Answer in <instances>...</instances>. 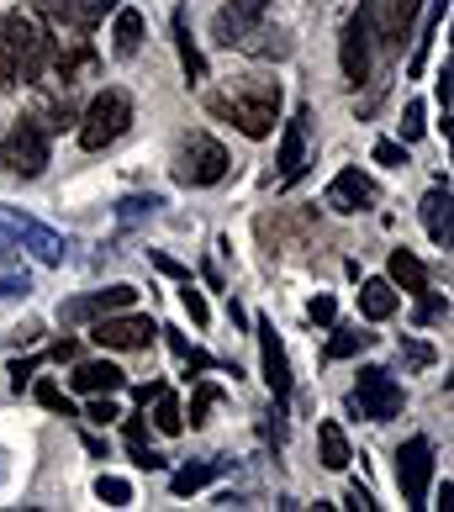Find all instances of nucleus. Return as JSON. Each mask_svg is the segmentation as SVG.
I'll return each instance as SVG.
<instances>
[{
  "label": "nucleus",
  "mask_w": 454,
  "mask_h": 512,
  "mask_svg": "<svg viewBox=\"0 0 454 512\" xmlns=\"http://www.w3.org/2000/svg\"><path fill=\"white\" fill-rule=\"evenodd\" d=\"M402 354H407V365H418V370H423V365H433V349L423 344V338H407Z\"/></svg>",
  "instance_id": "79ce46f5"
},
{
  "label": "nucleus",
  "mask_w": 454,
  "mask_h": 512,
  "mask_svg": "<svg viewBox=\"0 0 454 512\" xmlns=\"http://www.w3.org/2000/svg\"><path fill=\"white\" fill-rule=\"evenodd\" d=\"M402 407H407V391L391 381V370H381V365L359 370V381L349 391V412H359L365 423H391Z\"/></svg>",
  "instance_id": "423d86ee"
},
{
  "label": "nucleus",
  "mask_w": 454,
  "mask_h": 512,
  "mask_svg": "<svg viewBox=\"0 0 454 512\" xmlns=\"http://www.w3.org/2000/svg\"><path fill=\"white\" fill-rule=\"evenodd\" d=\"M254 338H259L264 386L275 391V402H291V359H286V344H280L275 322H270V317H254Z\"/></svg>",
  "instance_id": "ddd939ff"
},
{
  "label": "nucleus",
  "mask_w": 454,
  "mask_h": 512,
  "mask_svg": "<svg viewBox=\"0 0 454 512\" xmlns=\"http://www.w3.org/2000/svg\"><path fill=\"white\" fill-rule=\"evenodd\" d=\"M138 301V286H106V291H85V296H69L59 307V322L80 328V322H96V317H111V312H127Z\"/></svg>",
  "instance_id": "f8f14e48"
},
{
  "label": "nucleus",
  "mask_w": 454,
  "mask_h": 512,
  "mask_svg": "<svg viewBox=\"0 0 454 512\" xmlns=\"http://www.w3.org/2000/svg\"><path fill=\"white\" fill-rule=\"evenodd\" d=\"M428 111H423V101H407V111H402V143H418L423 132H428Z\"/></svg>",
  "instance_id": "f704fd0d"
},
{
  "label": "nucleus",
  "mask_w": 454,
  "mask_h": 512,
  "mask_svg": "<svg viewBox=\"0 0 454 512\" xmlns=\"http://www.w3.org/2000/svg\"><path fill=\"white\" fill-rule=\"evenodd\" d=\"M180 301H185V312H191V322H196V328H206V322H212V307H206V296L191 286V275L180 280Z\"/></svg>",
  "instance_id": "473e14b6"
},
{
  "label": "nucleus",
  "mask_w": 454,
  "mask_h": 512,
  "mask_svg": "<svg viewBox=\"0 0 454 512\" xmlns=\"http://www.w3.org/2000/svg\"><path fill=\"white\" fill-rule=\"evenodd\" d=\"M96 338L101 349H122V354H132V349H148L159 338V328H154V317H143V312H111V317H96Z\"/></svg>",
  "instance_id": "9d476101"
},
{
  "label": "nucleus",
  "mask_w": 454,
  "mask_h": 512,
  "mask_svg": "<svg viewBox=\"0 0 454 512\" xmlns=\"http://www.w3.org/2000/svg\"><path fill=\"white\" fill-rule=\"evenodd\" d=\"M69 386L80 391V396H111V391H122V386H127V375L111 365V359H85V365H74Z\"/></svg>",
  "instance_id": "6ab92c4d"
},
{
  "label": "nucleus",
  "mask_w": 454,
  "mask_h": 512,
  "mask_svg": "<svg viewBox=\"0 0 454 512\" xmlns=\"http://www.w3.org/2000/svg\"><path fill=\"white\" fill-rule=\"evenodd\" d=\"M317 444H323V465L328 470H349V439H344V428L338 423H317Z\"/></svg>",
  "instance_id": "bb28decb"
},
{
  "label": "nucleus",
  "mask_w": 454,
  "mask_h": 512,
  "mask_svg": "<svg viewBox=\"0 0 454 512\" xmlns=\"http://www.w3.org/2000/svg\"><path fill=\"white\" fill-rule=\"evenodd\" d=\"M74 354H80V344H74V338H59V344H53V359H59V365H64V359H74Z\"/></svg>",
  "instance_id": "8fccbe9b"
},
{
  "label": "nucleus",
  "mask_w": 454,
  "mask_h": 512,
  "mask_svg": "<svg viewBox=\"0 0 454 512\" xmlns=\"http://www.w3.org/2000/svg\"><path fill=\"white\" fill-rule=\"evenodd\" d=\"M111 48H117V59H138L143 48V16L132 6H117V27H111Z\"/></svg>",
  "instance_id": "b1692460"
},
{
  "label": "nucleus",
  "mask_w": 454,
  "mask_h": 512,
  "mask_svg": "<svg viewBox=\"0 0 454 512\" xmlns=\"http://www.w3.org/2000/svg\"><path fill=\"white\" fill-rule=\"evenodd\" d=\"M449 96H454V85H449V59H444V74H439V106H444V122H449Z\"/></svg>",
  "instance_id": "de8ad7c7"
},
{
  "label": "nucleus",
  "mask_w": 454,
  "mask_h": 512,
  "mask_svg": "<svg viewBox=\"0 0 454 512\" xmlns=\"http://www.w3.org/2000/svg\"><path fill=\"white\" fill-rule=\"evenodd\" d=\"M175 48H180V64H185V80L201 85L206 80V59H201V48L191 37V16H185V11H175Z\"/></svg>",
  "instance_id": "393cba45"
},
{
  "label": "nucleus",
  "mask_w": 454,
  "mask_h": 512,
  "mask_svg": "<svg viewBox=\"0 0 454 512\" xmlns=\"http://www.w3.org/2000/svg\"><path fill=\"white\" fill-rule=\"evenodd\" d=\"M222 402V391L212 386V381H206V386H196V396H191V412H185V417H191V428H201V423H212V407Z\"/></svg>",
  "instance_id": "7c9ffc66"
},
{
  "label": "nucleus",
  "mask_w": 454,
  "mask_h": 512,
  "mask_svg": "<svg viewBox=\"0 0 454 512\" xmlns=\"http://www.w3.org/2000/svg\"><path fill=\"white\" fill-rule=\"evenodd\" d=\"M307 317L317 322V328H333V317H338V301H333V296H312Z\"/></svg>",
  "instance_id": "4c0bfd02"
},
{
  "label": "nucleus",
  "mask_w": 454,
  "mask_h": 512,
  "mask_svg": "<svg viewBox=\"0 0 454 512\" xmlns=\"http://www.w3.org/2000/svg\"><path fill=\"white\" fill-rule=\"evenodd\" d=\"M375 164L402 169V164H407V143H391V138H381V143H375Z\"/></svg>",
  "instance_id": "e433bc0d"
},
{
  "label": "nucleus",
  "mask_w": 454,
  "mask_h": 512,
  "mask_svg": "<svg viewBox=\"0 0 454 512\" xmlns=\"http://www.w3.org/2000/svg\"><path fill=\"white\" fill-rule=\"evenodd\" d=\"M148 259H154V270H164V275H175V280H185V275H191V270H185L180 259H169V254H159V249L148 254Z\"/></svg>",
  "instance_id": "a18cd8bd"
},
{
  "label": "nucleus",
  "mask_w": 454,
  "mask_h": 512,
  "mask_svg": "<svg viewBox=\"0 0 454 512\" xmlns=\"http://www.w3.org/2000/svg\"><path fill=\"white\" fill-rule=\"evenodd\" d=\"M227 465H233V460H222V454H212V460H196V465H180L175 476H169V491H175V497H191V491L212 486Z\"/></svg>",
  "instance_id": "aec40b11"
},
{
  "label": "nucleus",
  "mask_w": 454,
  "mask_h": 512,
  "mask_svg": "<svg viewBox=\"0 0 454 512\" xmlns=\"http://www.w3.org/2000/svg\"><path fill=\"white\" fill-rule=\"evenodd\" d=\"M32 396H37V402H43V407L64 412V417H74V402H69V396H64L59 386H53V381H37V386H32Z\"/></svg>",
  "instance_id": "c9c22d12"
},
{
  "label": "nucleus",
  "mask_w": 454,
  "mask_h": 512,
  "mask_svg": "<svg viewBox=\"0 0 454 512\" xmlns=\"http://www.w3.org/2000/svg\"><path fill=\"white\" fill-rule=\"evenodd\" d=\"M344 502H349L354 512H375V497H370L365 486H349V491H344Z\"/></svg>",
  "instance_id": "49530a36"
},
{
  "label": "nucleus",
  "mask_w": 454,
  "mask_h": 512,
  "mask_svg": "<svg viewBox=\"0 0 454 512\" xmlns=\"http://www.w3.org/2000/svg\"><path fill=\"white\" fill-rule=\"evenodd\" d=\"M27 291H32L27 275H0V301H22Z\"/></svg>",
  "instance_id": "ea45409f"
},
{
  "label": "nucleus",
  "mask_w": 454,
  "mask_h": 512,
  "mask_svg": "<svg viewBox=\"0 0 454 512\" xmlns=\"http://www.w3.org/2000/svg\"><path fill=\"white\" fill-rule=\"evenodd\" d=\"M48 159H53V148H48V132H43V122L27 117L22 122H11V132L0 138V164L11 169L16 180H37L48 169Z\"/></svg>",
  "instance_id": "39448f33"
},
{
  "label": "nucleus",
  "mask_w": 454,
  "mask_h": 512,
  "mask_svg": "<svg viewBox=\"0 0 454 512\" xmlns=\"http://www.w3.org/2000/svg\"><path fill=\"white\" fill-rule=\"evenodd\" d=\"M96 497H101L106 507H132V486H127L122 476H101V481H96Z\"/></svg>",
  "instance_id": "72a5a7b5"
},
{
  "label": "nucleus",
  "mask_w": 454,
  "mask_h": 512,
  "mask_svg": "<svg viewBox=\"0 0 454 512\" xmlns=\"http://www.w3.org/2000/svg\"><path fill=\"white\" fill-rule=\"evenodd\" d=\"M396 307H402V296H396L391 280H359V312L370 322H386Z\"/></svg>",
  "instance_id": "412c9836"
},
{
  "label": "nucleus",
  "mask_w": 454,
  "mask_h": 512,
  "mask_svg": "<svg viewBox=\"0 0 454 512\" xmlns=\"http://www.w3.org/2000/svg\"><path fill=\"white\" fill-rule=\"evenodd\" d=\"M16 254H22V249H16V238L6 233V227H0V264H11Z\"/></svg>",
  "instance_id": "09e8293b"
},
{
  "label": "nucleus",
  "mask_w": 454,
  "mask_h": 512,
  "mask_svg": "<svg viewBox=\"0 0 454 512\" xmlns=\"http://www.w3.org/2000/svg\"><path fill=\"white\" fill-rule=\"evenodd\" d=\"M391 286H402V296H423L428 291V270L412 249H391Z\"/></svg>",
  "instance_id": "4be33fe9"
},
{
  "label": "nucleus",
  "mask_w": 454,
  "mask_h": 512,
  "mask_svg": "<svg viewBox=\"0 0 454 512\" xmlns=\"http://www.w3.org/2000/svg\"><path fill=\"white\" fill-rule=\"evenodd\" d=\"M423 227L433 238V249H449L454 243V206H449V180H439L433 191L423 196Z\"/></svg>",
  "instance_id": "a211bd4d"
},
{
  "label": "nucleus",
  "mask_w": 454,
  "mask_h": 512,
  "mask_svg": "<svg viewBox=\"0 0 454 512\" xmlns=\"http://www.w3.org/2000/svg\"><path fill=\"white\" fill-rule=\"evenodd\" d=\"M375 344V333H365V328H333V338H328V359H349V354H359V349H370Z\"/></svg>",
  "instance_id": "c756f323"
},
{
  "label": "nucleus",
  "mask_w": 454,
  "mask_h": 512,
  "mask_svg": "<svg viewBox=\"0 0 454 512\" xmlns=\"http://www.w3.org/2000/svg\"><path fill=\"white\" fill-rule=\"evenodd\" d=\"M264 11H270V0H227V6L217 11V43L222 48H238L243 43V32H254L264 22Z\"/></svg>",
  "instance_id": "f3484780"
},
{
  "label": "nucleus",
  "mask_w": 454,
  "mask_h": 512,
  "mask_svg": "<svg viewBox=\"0 0 454 512\" xmlns=\"http://www.w3.org/2000/svg\"><path fill=\"white\" fill-rule=\"evenodd\" d=\"M375 201H381V185H375L365 169H338L328 196H323V206L338 212V217H354V212H365V206H375Z\"/></svg>",
  "instance_id": "4468645a"
},
{
  "label": "nucleus",
  "mask_w": 454,
  "mask_h": 512,
  "mask_svg": "<svg viewBox=\"0 0 454 512\" xmlns=\"http://www.w3.org/2000/svg\"><path fill=\"white\" fill-rule=\"evenodd\" d=\"M6 27V48L16 64V85H48V59H53V37L37 22L32 11H6L0 16Z\"/></svg>",
  "instance_id": "f03ea898"
},
{
  "label": "nucleus",
  "mask_w": 454,
  "mask_h": 512,
  "mask_svg": "<svg viewBox=\"0 0 454 512\" xmlns=\"http://www.w3.org/2000/svg\"><path fill=\"white\" fill-rule=\"evenodd\" d=\"M227 148L212 138V132H185L180 148H175V180L185 191H206V185H217L227 175Z\"/></svg>",
  "instance_id": "20e7f679"
},
{
  "label": "nucleus",
  "mask_w": 454,
  "mask_h": 512,
  "mask_svg": "<svg viewBox=\"0 0 454 512\" xmlns=\"http://www.w3.org/2000/svg\"><path fill=\"white\" fill-rule=\"evenodd\" d=\"M127 449H132V465H138V470H164V454L148 444V423H143V417H127Z\"/></svg>",
  "instance_id": "a878e982"
},
{
  "label": "nucleus",
  "mask_w": 454,
  "mask_h": 512,
  "mask_svg": "<svg viewBox=\"0 0 454 512\" xmlns=\"http://www.w3.org/2000/svg\"><path fill=\"white\" fill-rule=\"evenodd\" d=\"M243 53H254V59H291V37L280 32V27H254V32H243Z\"/></svg>",
  "instance_id": "5701e85b"
},
{
  "label": "nucleus",
  "mask_w": 454,
  "mask_h": 512,
  "mask_svg": "<svg viewBox=\"0 0 454 512\" xmlns=\"http://www.w3.org/2000/svg\"><path fill=\"white\" fill-rule=\"evenodd\" d=\"M206 111L212 117H227L243 138L264 143L280 122V80H259V74H238L227 90H212L206 96Z\"/></svg>",
  "instance_id": "f257e3e1"
},
{
  "label": "nucleus",
  "mask_w": 454,
  "mask_h": 512,
  "mask_svg": "<svg viewBox=\"0 0 454 512\" xmlns=\"http://www.w3.org/2000/svg\"><path fill=\"white\" fill-rule=\"evenodd\" d=\"M444 312H449V301H439V296H428V291L418 296V322H433V317H444Z\"/></svg>",
  "instance_id": "37998d69"
},
{
  "label": "nucleus",
  "mask_w": 454,
  "mask_h": 512,
  "mask_svg": "<svg viewBox=\"0 0 454 512\" xmlns=\"http://www.w3.org/2000/svg\"><path fill=\"white\" fill-rule=\"evenodd\" d=\"M418 11H423V0H365V6H359V16H365V27H370V43L381 53H402Z\"/></svg>",
  "instance_id": "0eeeda50"
},
{
  "label": "nucleus",
  "mask_w": 454,
  "mask_h": 512,
  "mask_svg": "<svg viewBox=\"0 0 454 512\" xmlns=\"http://www.w3.org/2000/svg\"><path fill=\"white\" fill-rule=\"evenodd\" d=\"M0 227L16 238V249H27L37 264H64V254H69V243L53 233V227H43L37 217H27V212H16V206H0Z\"/></svg>",
  "instance_id": "6e6552de"
},
{
  "label": "nucleus",
  "mask_w": 454,
  "mask_h": 512,
  "mask_svg": "<svg viewBox=\"0 0 454 512\" xmlns=\"http://www.w3.org/2000/svg\"><path fill=\"white\" fill-rule=\"evenodd\" d=\"M428 481H433V444L407 439L396 449V486H402L407 507H428Z\"/></svg>",
  "instance_id": "1a4fd4ad"
},
{
  "label": "nucleus",
  "mask_w": 454,
  "mask_h": 512,
  "mask_svg": "<svg viewBox=\"0 0 454 512\" xmlns=\"http://www.w3.org/2000/svg\"><path fill=\"white\" fill-rule=\"evenodd\" d=\"M307 138H312V106H296L280 132V185H296L307 175Z\"/></svg>",
  "instance_id": "2eb2a0df"
},
{
  "label": "nucleus",
  "mask_w": 454,
  "mask_h": 512,
  "mask_svg": "<svg viewBox=\"0 0 454 512\" xmlns=\"http://www.w3.org/2000/svg\"><path fill=\"white\" fill-rule=\"evenodd\" d=\"M32 375H37V359H16V365H11V391H22Z\"/></svg>",
  "instance_id": "c03bdc74"
},
{
  "label": "nucleus",
  "mask_w": 454,
  "mask_h": 512,
  "mask_svg": "<svg viewBox=\"0 0 454 512\" xmlns=\"http://www.w3.org/2000/svg\"><path fill=\"white\" fill-rule=\"evenodd\" d=\"M159 206H164V196H154V191H148V196H127V201H117V217L138 222V217H154Z\"/></svg>",
  "instance_id": "2f4dec72"
},
{
  "label": "nucleus",
  "mask_w": 454,
  "mask_h": 512,
  "mask_svg": "<svg viewBox=\"0 0 454 512\" xmlns=\"http://www.w3.org/2000/svg\"><path fill=\"white\" fill-rule=\"evenodd\" d=\"M122 0H43V16L69 32H96L106 11H117Z\"/></svg>",
  "instance_id": "dca6fc26"
},
{
  "label": "nucleus",
  "mask_w": 454,
  "mask_h": 512,
  "mask_svg": "<svg viewBox=\"0 0 454 512\" xmlns=\"http://www.w3.org/2000/svg\"><path fill=\"white\" fill-rule=\"evenodd\" d=\"M154 428H159V433H169V439H175V433L185 428V407L175 402V391H169V386H159V391H154Z\"/></svg>",
  "instance_id": "cd10ccee"
},
{
  "label": "nucleus",
  "mask_w": 454,
  "mask_h": 512,
  "mask_svg": "<svg viewBox=\"0 0 454 512\" xmlns=\"http://www.w3.org/2000/svg\"><path fill=\"white\" fill-rule=\"evenodd\" d=\"M444 16H449V0H433V11H428V27H423V37H418V53H412V80L423 74L428 53H433V37H439V27H444Z\"/></svg>",
  "instance_id": "c85d7f7f"
},
{
  "label": "nucleus",
  "mask_w": 454,
  "mask_h": 512,
  "mask_svg": "<svg viewBox=\"0 0 454 512\" xmlns=\"http://www.w3.org/2000/svg\"><path fill=\"white\" fill-rule=\"evenodd\" d=\"M127 127H132V96L122 85H106L80 117V148L85 154H101V148H111Z\"/></svg>",
  "instance_id": "7ed1b4c3"
},
{
  "label": "nucleus",
  "mask_w": 454,
  "mask_h": 512,
  "mask_svg": "<svg viewBox=\"0 0 454 512\" xmlns=\"http://www.w3.org/2000/svg\"><path fill=\"white\" fill-rule=\"evenodd\" d=\"M0 90H16V64H11V48H6V27H0Z\"/></svg>",
  "instance_id": "a19ab883"
},
{
  "label": "nucleus",
  "mask_w": 454,
  "mask_h": 512,
  "mask_svg": "<svg viewBox=\"0 0 454 512\" xmlns=\"http://www.w3.org/2000/svg\"><path fill=\"white\" fill-rule=\"evenodd\" d=\"M85 417H90V423H117V417H122V407L111 402V396H96V402L85 407Z\"/></svg>",
  "instance_id": "58836bf2"
},
{
  "label": "nucleus",
  "mask_w": 454,
  "mask_h": 512,
  "mask_svg": "<svg viewBox=\"0 0 454 512\" xmlns=\"http://www.w3.org/2000/svg\"><path fill=\"white\" fill-rule=\"evenodd\" d=\"M338 64H344V85L359 90L370 80V69H375V43H370V27H365V16H349L344 22V37H338Z\"/></svg>",
  "instance_id": "9b49d317"
}]
</instances>
